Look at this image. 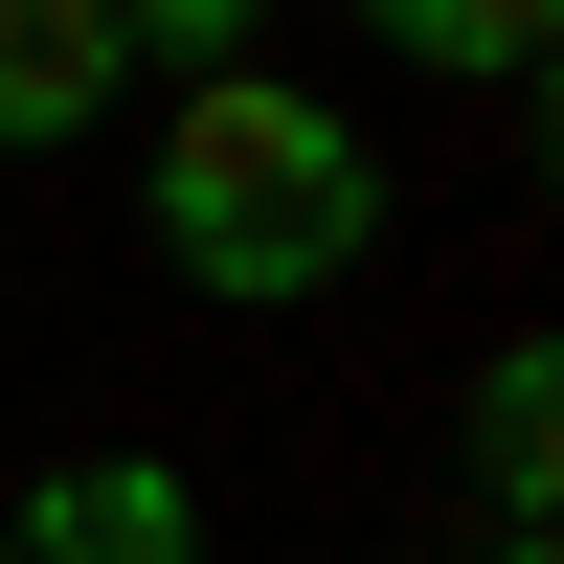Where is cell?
I'll return each instance as SVG.
<instances>
[{
  "instance_id": "obj_2",
  "label": "cell",
  "mask_w": 564,
  "mask_h": 564,
  "mask_svg": "<svg viewBox=\"0 0 564 564\" xmlns=\"http://www.w3.org/2000/svg\"><path fill=\"white\" fill-rule=\"evenodd\" d=\"M204 475L181 452H45L23 497H0V564H204Z\"/></svg>"
},
{
  "instance_id": "obj_8",
  "label": "cell",
  "mask_w": 564,
  "mask_h": 564,
  "mask_svg": "<svg viewBox=\"0 0 564 564\" xmlns=\"http://www.w3.org/2000/svg\"><path fill=\"white\" fill-rule=\"evenodd\" d=\"M475 564H564V542H475Z\"/></svg>"
},
{
  "instance_id": "obj_7",
  "label": "cell",
  "mask_w": 564,
  "mask_h": 564,
  "mask_svg": "<svg viewBox=\"0 0 564 564\" xmlns=\"http://www.w3.org/2000/svg\"><path fill=\"white\" fill-rule=\"evenodd\" d=\"M339 23L384 45V68H430V23H452V0H339Z\"/></svg>"
},
{
  "instance_id": "obj_5",
  "label": "cell",
  "mask_w": 564,
  "mask_h": 564,
  "mask_svg": "<svg viewBox=\"0 0 564 564\" xmlns=\"http://www.w3.org/2000/svg\"><path fill=\"white\" fill-rule=\"evenodd\" d=\"M542 45H564V0H452V23H430V90H542Z\"/></svg>"
},
{
  "instance_id": "obj_3",
  "label": "cell",
  "mask_w": 564,
  "mask_h": 564,
  "mask_svg": "<svg viewBox=\"0 0 564 564\" xmlns=\"http://www.w3.org/2000/svg\"><path fill=\"white\" fill-rule=\"evenodd\" d=\"M452 475H475V520H497V542H542V520H564V361H542V339H497L475 384H452Z\"/></svg>"
},
{
  "instance_id": "obj_4",
  "label": "cell",
  "mask_w": 564,
  "mask_h": 564,
  "mask_svg": "<svg viewBox=\"0 0 564 564\" xmlns=\"http://www.w3.org/2000/svg\"><path fill=\"white\" fill-rule=\"evenodd\" d=\"M113 0H0V159H68L90 113H113Z\"/></svg>"
},
{
  "instance_id": "obj_1",
  "label": "cell",
  "mask_w": 564,
  "mask_h": 564,
  "mask_svg": "<svg viewBox=\"0 0 564 564\" xmlns=\"http://www.w3.org/2000/svg\"><path fill=\"white\" fill-rule=\"evenodd\" d=\"M135 226H159L181 294L316 316L361 249H384V135H361L339 90H294V68H204L159 113V159H135Z\"/></svg>"
},
{
  "instance_id": "obj_6",
  "label": "cell",
  "mask_w": 564,
  "mask_h": 564,
  "mask_svg": "<svg viewBox=\"0 0 564 564\" xmlns=\"http://www.w3.org/2000/svg\"><path fill=\"white\" fill-rule=\"evenodd\" d=\"M249 23H271V0H113V68H181V90H204V68H249Z\"/></svg>"
}]
</instances>
